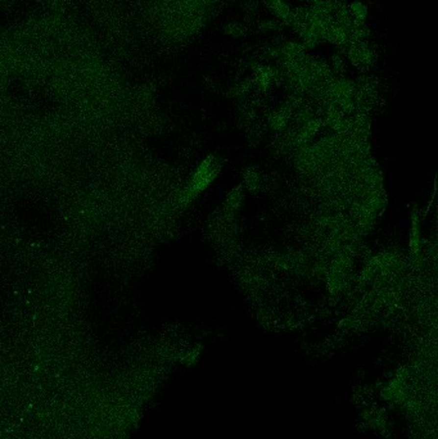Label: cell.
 <instances>
[{"label":"cell","instance_id":"6da1fadb","mask_svg":"<svg viewBox=\"0 0 438 439\" xmlns=\"http://www.w3.org/2000/svg\"><path fill=\"white\" fill-rule=\"evenodd\" d=\"M221 170H222L221 157L215 153H211L207 157H204L188 181L181 195V200L184 203H192L197 199L200 194H203L215 183V180L220 175Z\"/></svg>","mask_w":438,"mask_h":439},{"label":"cell","instance_id":"7a4b0ae2","mask_svg":"<svg viewBox=\"0 0 438 439\" xmlns=\"http://www.w3.org/2000/svg\"><path fill=\"white\" fill-rule=\"evenodd\" d=\"M346 61L353 67L366 70L377 61V50L369 41H352L347 49Z\"/></svg>","mask_w":438,"mask_h":439},{"label":"cell","instance_id":"3957f363","mask_svg":"<svg viewBox=\"0 0 438 439\" xmlns=\"http://www.w3.org/2000/svg\"><path fill=\"white\" fill-rule=\"evenodd\" d=\"M409 250H410L411 261L419 266L423 260V237H421V220L418 206H414L411 210Z\"/></svg>","mask_w":438,"mask_h":439},{"label":"cell","instance_id":"277c9868","mask_svg":"<svg viewBox=\"0 0 438 439\" xmlns=\"http://www.w3.org/2000/svg\"><path fill=\"white\" fill-rule=\"evenodd\" d=\"M243 204H244V186L243 184H239L226 194L222 210L226 216H234Z\"/></svg>","mask_w":438,"mask_h":439},{"label":"cell","instance_id":"5b68a950","mask_svg":"<svg viewBox=\"0 0 438 439\" xmlns=\"http://www.w3.org/2000/svg\"><path fill=\"white\" fill-rule=\"evenodd\" d=\"M324 43H329L333 47H336V45L341 44L350 45L352 41L348 37L347 30H344V28L341 27V26H338V24L333 22L330 26L326 27L325 32H324Z\"/></svg>","mask_w":438,"mask_h":439},{"label":"cell","instance_id":"8992f818","mask_svg":"<svg viewBox=\"0 0 438 439\" xmlns=\"http://www.w3.org/2000/svg\"><path fill=\"white\" fill-rule=\"evenodd\" d=\"M348 10H350L351 17L353 18L355 26L366 24V20L369 17V7H367V4L365 1H363V0H352L348 4Z\"/></svg>","mask_w":438,"mask_h":439},{"label":"cell","instance_id":"52a82bcc","mask_svg":"<svg viewBox=\"0 0 438 439\" xmlns=\"http://www.w3.org/2000/svg\"><path fill=\"white\" fill-rule=\"evenodd\" d=\"M221 31H222V34L225 36L231 37V39H242L247 34V24H244L241 21L231 20L222 24Z\"/></svg>","mask_w":438,"mask_h":439},{"label":"cell","instance_id":"ba28073f","mask_svg":"<svg viewBox=\"0 0 438 439\" xmlns=\"http://www.w3.org/2000/svg\"><path fill=\"white\" fill-rule=\"evenodd\" d=\"M261 7V0H243L241 4V10L243 14V24H249L255 22L256 14Z\"/></svg>","mask_w":438,"mask_h":439},{"label":"cell","instance_id":"9c48e42d","mask_svg":"<svg viewBox=\"0 0 438 439\" xmlns=\"http://www.w3.org/2000/svg\"><path fill=\"white\" fill-rule=\"evenodd\" d=\"M256 28H257L258 34L275 35L283 30V24L276 18L270 17L258 21L257 24H256Z\"/></svg>","mask_w":438,"mask_h":439},{"label":"cell","instance_id":"30bf717a","mask_svg":"<svg viewBox=\"0 0 438 439\" xmlns=\"http://www.w3.org/2000/svg\"><path fill=\"white\" fill-rule=\"evenodd\" d=\"M328 63H329L330 70L334 76H344V73L347 72V61L344 55H341L333 51Z\"/></svg>","mask_w":438,"mask_h":439},{"label":"cell","instance_id":"8fae6325","mask_svg":"<svg viewBox=\"0 0 438 439\" xmlns=\"http://www.w3.org/2000/svg\"><path fill=\"white\" fill-rule=\"evenodd\" d=\"M320 126H321V121L317 119H310L305 122L302 130H301V134H299V142H307L310 139L315 135L316 132L319 131Z\"/></svg>","mask_w":438,"mask_h":439},{"label":"cell","instance_id":"7c38bea8","mask_svg":"<svg viewBox=\"0 0 438 439\" xmlns=\"http://www.w3.org/2000/svg\"><path fill=\"white\" fill-rule=\"evenodd\" d=\"M244 183L248 190L256 192L260 188V185H261V177H260L257 171L251 167V169H248L244 172Z\"/></svg>","mask_w":438,"mask_h":439},{"label":"cell","instance_id":"4fadbf2b","mask_svg":"<svg viewBox=\"0 0 438 439\" xmlns=\"http://www.w3.org/2000/svg\"><path fill=\"white\" fill-rule=\"evenodd\" d=\"M279 1H280V0H261V5H264V7L270 12Z\"/></svg>","mask_w":438,"mask_h":439},{"label":"cell","instance_id":"5bb4252c","mask_svg":"<svg viewBox=\"0 0 438 439\" xmlns=\"http://www.w3.org/2000/svg\"><path fill=\"white\" fill-rule=\"evenodd\" d=\"M321 1H323V0H301V3H302L303 5H306V7H315V5H317V4L321 3Z\"/></svg>","mask_w":438,"mask_h":439},{"label":"cell","instance_id":"9a60e30c","mask_svg":"<svg viewBox=\"0 0 438 439\" xmlns=\"http://www.w3.org/2000/svg\"><path fill=\"white\" fill-rule=\"evenodd\" d=\"M326 1H329V3H338L341 0H326Z\"/></svg>","mask_w":438,"mask_h":439}]
</instances>
